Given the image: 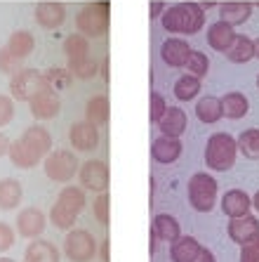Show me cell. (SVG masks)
I'll return each mask as SVG.
<instances>
[{
  "label": "cell",
  "mask_w": 259,
  "mask_h": 262,
  "mask_svg": "<svg viewBox=\"0 0 259 262\" xmlns=\"http://www.w3.org/2000/svg\"><path fill=\"white\" fill-rule=\"evenodd\" d=\"M0 262H17V260H12V257H0Z\"/></svg>",
  "instance_id": "cell-51"
},
{
  "label": "cell",
  "mask_w": 259,
  "mask_h": 262,
  "mask_svg": "<svg viewBox=\"0 0 259 262\" xmlns=\"http://www.w3.org/2000/svg\"><path fill=\"white\" fill-rule=\"evenodd\" d=\"M191 55V45L184 38H168L160 45V59L163 64H168L170 69H181L186 67V59Z\"/></svg>",
  "instance_id": "cell-14"
},
{
  "label": "cell",
  "mask_w": 259,
  "mask_h": 262,
  "mask_svg": "<svg viewBox=\"0 0 259 262\" xmlns=\"http://www.w3.org/2000/svg\"><path fill=\"white\" fill-rule=\"evenodd\" d=\"M48 88L45 73L38 69H21L10 78V97L14 102H31L40 90Z\"/></svg>",
  "instance_id": "cell-6"
},
{
  "label": "cell",
  "mask_w": 259,
  "mask_h": 262,
  "mask_svg": "<svg viewBox=\"0 0 259 262\" xmlns=\"http://www.w3.org/2000/svg\"><path fill=\"white\" fill-rule=\"evenodd\" d=\"M257 88H259V76H257Z\"/></svg>",
  "instance_id": "cell-52"
},
{
  "label": "cell",
  "mask_w": 259,
  "mask_h": 262,
  "mask_svg": "<svg viewBox=\"0 0 259 262\" xmlns=\"http://www.w3.org/2000/svg\"><path fill=\"white\" fill-rule=\"evenodd\" d=\"M238 154H243L245 159L257 161L259 159V128H247L238 137Z\"/></svg>",
  "instance_id": "cell-34"
},
{
  "label": "cell",
  "mask_w": 259,
  "mask_h": 262,
  "mask_svg": "<svg viewBox=\"0 0 259 262\" xmlns=\"http://www.w3.org/2000/svg\"><path fill=\"white\" fill-rule=\"evenodd\" d=\"M254 59H259V38H254Z\"/></svg>",
  "instance_id": "cell-50"
},
{
  "label": "cell",
  "mask_w": 259,
  "mask_h": 262,
  "mask_svg": "<svg viewBox=\"0 0 259 262\" xmlns=\"http://www.w3.org/2000/svg\"><path fill=\"white\" fill-rule=\"evenodd\" d=\"M97 238L92 236L87 229H80V227H73L66 232L64 238V255L71 262H92L97 255Z\"/></svg>",
  "instance_id": "cell-7"
},
{
  "label": "cell",
  "mask_w": 259,
  "mask_h": 262,
  "mask_svg": "<svg viewBox=\"0 0 259 262\" xmlns=\"http://www.w3.org/2000/svg\"><path fill=\"white\" fill-rule=\"evenodd\" d=\"M165 111H168V102H165V97L160 95V92H151V123H158L160 121V116H163Z\"/></svg>",
  "instance_id": "cell-41"
},
{
  "label": "cell",
  "mask_w": 259,
  "mask_h": 262,
  "mask_svg": "<svg viewBox=\"0 0 259 262\" xmlns=\"http://www.w3.org/2000/svg\"><path fill=\"white\" fill-rule=\"evenodd\" d=\"M186 191H189V203H191L193 210L210 213L215 208V203H217L219 184L210 172H196V175L189 177Z\"/></svg>",
  "instance_id": "cell-4"
},
{
  "label": "cell",
  "mask_w": 259,
  "mask_h": 262,
  "mask_svg": "<svg viewBox=\"0 0 259 262\" xmlns=\"http://www.w3.org/2000/svg\"><path fill=\"white\" fill-rule=\"evenodd\" d=\"M48 229V217L40 208L31 206L21 208L17 215V234L24 238H40L42 232Z\"/></svg>",
  "instance_id": "cell-10"
},
{
  "label": "cell",
  "mask_w": 259,
  "mask_h": 262,
  "mask_svg": "<svg viewBox=\"0 0 259 262\" xmlns=\"http://www.w3.org/2000/svg\"><path fill=\"white\" fill-rule=\"evenodd\" d=\"M61 253L52 241L45 238H31V244L24 250V262H59Z\"/></svg>",
  "instance_id": "cell-21"
},
{
  "label": "cell",
  "mask_w": 259,
  "mask_h": 262,
  "mask_svg": "<svg viewBox=\"0 0 259 262\" xmlns=\"http://www.w3.org/2000/svg\"><path fill=\"white\" fill-rule=\"evenodd\" d=\"M109 206H111V201H109V194H106V191H102V194L95 199V203H92V213H95L97 222H99V225H104V227L111 222Z\"/></svg>",
  "instance_id": "cell-39"
},
{
  "label": "cell",
  "mask_w": 259,
  "mask_h": 262,
  "mask_svg": "<svg viewBox=\"0 0 259 262\" xmlns=\"http://www.w3.org/2000/svg\"><path fill=\"white\" fill-rule=\"evenodd\" d=\"M252 208H254V210H257V213H259V189H257V194L252 196Z\"/></svg>",
  "instance_id": "cell-49"
},
{
  "label": "cell",
  "mask_w": 259,
  "mask_h": 262,
  "mask_svg": "<svg viewBox=\"0 0 259 262\" xmlns=\"http://www.w3.org/2000/svg\"><path fill=\"white\" fill-rule=\"evenodd\" d=\"M24 199V187L14 177H3L0 180V210H14Z\"/></svg>",
  "instance_id": "cell-24"
},
{
  "label": "cell",
  "mask_w": 259,
  "mask_h": 262,
  "mask_svg": "<svg viewBox=\"0 0 259 262\" xmlns=\"http://www.w3.org/2000/svg\"><path fill=\"white\" fill-rule=\"evenodd\" d=\"M236 36H238V33H236V26L226 24L222 19L207 26V45H210L215 52H224V55H226V50L233 45Z\"/></svg>",
  "instance_id": "cell-18"
},
{
  "label": "cell",
  "mask_w": 259,
  "mask_h": 262,
  "mask_svg": "<svg viewBox=\"0 0 259 262\" xmlns=\"http://www.w3.org/2000/svg\"><path fill=\"white\" fill-rule=\"evenodd\" d=\"M196 116H198V121L205 123V125L217 123L219 118H224L222 99L219 97H200L198 102H196Z\"/></svg>",
  "instance_id": "cell-29"
},
{
  "label": "cell",
  "mask_w": 259,
  "mask_h": 262,
  "mask_svg": "<svg viewBox=\"0 0 259 262\" xmlns=\"http://www.w3.org/2000/svg\"><path fill=\"white\" fill-rule=\"evenodd\" d=\"M222 99V114L224 118H231V121H238V118L247 116V111H250V102L243 92L233 90V92H226Z\"/></svg>",
  "instance_id": "cell-25"
},
{
  "label": "cell",
  "mask_w": 259,
  "mask_h": 262,
  "mask_svg": "<svg viewBox=\"0 0 259 262\" xmlns=\"http://www.w3.org/2000/svg\"><path fill=\"white\" fill-rule=\"evenodd\" d=\"M200 248H203V246L198 244V238L184 236V234H181L177 241L170 244V260L172 262H196Z\"/></svg>",
  "instance_id": "cell-23"
},
{
  "label": "cell",
  "mask_w": 259,
  "mask_h": 262,
  "mask_svg": "<svg viewBox=\"0 0 259 262\" xmlns=\"http://www.w3.org/2000/svg\"><path fill=\"white\" fill-rule=\"evenodd\" d=\"M196 262H217L215 260V253H212L210 248H200V253H198V257H196Z\"/></svg>",
  "instance_id": "cell-46"
},
{
  "label": "cell",
  "mask_w": 259,
  "mask_h": 262,
  "mask_svg": "<svg viewBox=\"0 0 259 262\" xmlns=\"http://www.w3.org/2000/svg\"><path fill=\"white\" fill-rule=\"evenodd\" d=\"M217 10H219V19L222 21H226L231 26H241L245 21H250L254 5L247 3V0H226V3L217 5Z\"/></svg>",
  "instance_id": "cell-17"
},
{
  "label": "cell",
  "mask_w": 259,
  "mask_h": 262,
  "mask_svg": "<svg viewBox=\"0 0 259 262\" xmlns=\"http://www.w3.org/2000/svg\"><path fill=\"white\" fill-rule=\"evenodd\" d=\"M226 59L233 64H247L254 59V40L250 36H236L233 45L226 50Z\"/></svg>",
  "instance_id": "cell-30"
},
{
  "label": "cell",
  "mask_w": 259,
  "mask_h": 262,
  "mask_svg": "<svg viewBox=\"0 0 259 262\" xmlns=\"http://www.w3.org/2000/svg\"><path fill=\"white\" fill-rule=\"evenodd\" d=\"M57 203H61V206L68 208V210H73L76 215H80L85 210V206H87L85 189H83V187H73V184H66V187L59 191V196H57Z\"/></svg>",
  "instance_id": "cell-31"
},
{
  "label": "cell",
  "mask_w": 259,
  "mask_h": 262,
  "mask_svg": "<svg viewBox=\"0 0 259 262\" xmlns=\"http://www.w3.org/2000/svg\"><path fill=\"white\" fill-rule=\"evenodd\" d=\"M85 118L102 128L109 123V95H92L85 104Z\"/></svg>",
  "instance_id": "cell-26"
},
{
  "label": "cell",
  "mask_w": 259,
  "mask_h": 262,
  "mask_svg": "<svg viewBox=\"0 0 259 262\" xmlns=\"http://www.w3.org/2000/svg\"><path fill=\"white\" fill-rule=\"evenodd\" d=\"M10 144H12V142H10V137H7L5 133H0V159H3V156H7Z\"/></svg>",
  "instance_id": "cell-47"
},
{
  "label": "cell",
  "mask_w": 259,
  "mask_h": 262,
  "mask_svg": "<svg viewBox=\"0 0 259 262\" xmlns=\"http://www.w3.org/2000/svg\"><path fill=\"white\" fill-rule=\"evenodd\" d=\"M42 168H45V175H48L52 182L68 184L73 177L78 175L80 163L73 151H68V149H55V151H50L48 156L42 159Z\"/></svg>",
  "instance_id": "cell-5"
},
{
  "label": "cell",
  "mask_w": 259,
  "mask_h": 262,
  "mask_svg": "<svg viewBox=\"0 0 259 262\" xmlns=\"http://www.w3.org/2000/svg\"><path fill=\"white\" fill-rule=\"evenodd\" d=\"M7 156H10L12 165H17V168H21V170H31V168H36V165L40 163V159H38L36 154L31 151V149L21 140H14L12 144H10Z\"/></svg>",
  "instance_id": "cell-28"
},
{
  "label": "cell",
  "mask_w": 259,
  "mask_h": 262,
  "mask_svg": "<svg viewBox=\"0 0 259 262\" xmlns=\"http://www.w3.org/2000/svg\"><path fill=\"white\" fill-rule=\"evenodd\" d=\"M250 208H252V196L243 189H229L222 196V213L226 217H241L250 213Z\"/></svg>",
  "instance_id": "cell-22"
},
{
  "label": "cell",
  "mask_w": 259,
  "mask_h": 262,
  "mask_svg": "<svg viewBox=\"0 0 259 262\" xmlns=\"http://www.w3.org/2000/svg\"><path fill=\"white\" fill-rule=\"evenodd\" d=\"M226 232H229V238L233 244L243 246L245 241L254 238L259 234V217L245 213L241 217H229V225H226Z\"/></svg>",
  "instance_id": "cell-13"
},
{
  "label": "cell",
  "mask_w": 259,
  "mask_h": 262,
  "mask_svg": "<svg viewBox=\"0 0 259 262\" xmlns=\"http://www.w3.org/2000/svg\"><path fill=\"white\" fill-rule=\"evenodd\" d=\"M21 69H24V59L14 57L7 48H0V73H5V76H14V73L21 71Z\"/></svg>",
  "instance_id": "cell-38"
},
{
  "label": "cell",
  "mask_w": 259,
  "mask_h": 262,
  "mask_svg": "<svg viewBox=\"0 0 259 262\" xmlns=\"http://www.w3.org/2000/svg\"><path fill=\"white\" fill-rule=\"evenodd\" d=\"M241 262H259V234L241 246Z\"/></svg>",
  "instance_id": "cell-43"
},
{
  "label": "cell",
  "mask_w": 259,
  "mask_h": 262,
  "mask_svg": "<svg viewBox=\"0 0 259 262\" xmlns=\"http://www.w3.org/2000/svg\"><path fill=\"white\" fill-rule=\"evenodd\" d=\"M186 71L203 80L207 76V71H210V57L205 52H200V50H191V55L186 59Z\"/></svg>",
  "instance_id": "cell-37"
},
{
  "label": "cell",
  "mask_w": 259,
  "mask_h": 262,
  "mask_svg": "<svg viewBox=\"0 0 259 262\" xmlns=\"http://www.w3.org/2000/svg\"><path fill=\"white\" fill-rule=\"evenodd\" d=\"M238 159V142L229 133H212L205 142V165L215 172H226Z\"/></svg>",
  "instance_id": "cell-2"
},
{
  "label": "cell",
  "mask_w": 259,
  "mask_h": 262,
  "mask_svg": "<svg viewBox=\"0 0 259 262\" xmlns=\"http://www.w3.org/2000/svg\"><path fill=\"white\" fill-rule=\"evenodd\" d=\"M168 10V3L163 0H151V19H160V14Z\"/></svg>",
  "instance_id": "cell-45"
},
{
  "label": "cell",
  "mask_w": 259,
  "mask_h": 262,
  "mask_svg": "<svg viewBox=\"0 0 259 262\" xmlns=\"http://www.w3.org/2000/svg\"><path fill=\"white\" fill-rule=\"evenodd\" d=\"M200 95V78L198 76H179L175 83V97L179 102H191Z\"/></svg>",
  "instance_id": "cell-33"
},
{
  "label": "cell",
  "mask_w": 259,
  "mask_h": 262,
  "mask_svg": "<svg viewBox=\"0 0 259 262\" xmlns=\"http://www.w3.org/2000/svg\"><path fill=\"white\" fill-rule=\"evenodd\" d=\"M160 24L168 33L193 36L205 26V10L200 3H175L160 14Z\"/></svg>",
  "instance_id": "cell-1"
},
{
  "label": "cell",
  "mask_w": 259,
  "mask_h": 262,
  "mask_svg": "<svg viewBox=\"0 0 259 262\" xmlns=\"http://www.w3.org/2000/svg\"><path fill=\"white\" fill-rule=\"evenodd\" d=\"M97 69H99V64L90 55L68 59V71H71L73 78H78V80H90L92 76H97Z\"/></svg>",
  "instance_id": "cell-32"
},
{
  "label": "cell",
  "mask_w": 259,
  "mask_h": 262,
  "mask_svg": "<svg viewBox=\"0 0 259 262\" xmlns=\"http://www.w3.org/2000/svg\"><path fill=\"white\" fill-rule=\"evenodd\" d=\"M181 140L179 137H168V135H160V137H156L153 140V144H151V159L156 161V163H175L177 159L181 156Z\"/></svg>",
  "instance_id": "cell-15"
},
{
  "label": "cell",
  "mask_w": 259,
  "mask_h": 262,
  "mask_svg": "<svg viewBox=\"0 0 259 262\" xmlns=\"http://www.w3.org/2000/svg\"><path fill=\"white\" fill-rule=\"evenodd\" d=\"M102 260L109 262V241H104L102 244Z\"/></svg>",
  "instance_id": "cell-48"
},
{
  "label": "cell",
  "mask_w": 259,
  "mask_h": 262,
  "mask_svg": "<svg viewBox=\"0 0 259 262\" xmlns=\"http://www.w3.org/2000/svg\"><path fill=\"white\" fill-rule=\"evenodd\" d=\"M19 140L24 142L40 161L52 151V135H50V130L45 125H31V128L24 130V135Z\"/></svg>",
  "instance_id": "cell-16"
},
{
  "label": "cell",
  "mask_w": 259,
  "mask_h": 262,
  "mask_svg": "<svg viewBox=\"0 0 259 262\" xmlns=\"http://www.w3.org/2000/svg\"><path fill=\"white\" fill-rule=\"evenodd\" d=\"M151 234L158 238V241H165V244H172L181 236V225L175 215L168 213H158L151 222Z\"/></svg>",
  "instance_id": "cell-19"
},
{
  "label": "cell",
  "mask_w": 259,
  "mask_h": 262,
  "mask_svg": "<svg viewBox=\"0 0 259 262\" xmlns=\"http://www.w3.org/2000/svg\"><path fill=\"white\" fill-rule=\"evenodd\" d=\"M45 73V80H48L50 88H55L57 92L61 90V88H66L68 83H71V71L68 69H50V71H42Z\"/></svg>",
  "instance_id": "cell-40"
},
{
  "label": "cell",
  "mask_w": 259,
  "mask_h": 262,
  "mask_svg": "<svg viewBox=\"0 0 259 262\" xmlns=\"http://www.w3.org/2000/svg\"><path fill=\"white\" fill-rule=\"evenodd\" d=\"M64 55L66 59H73V57H85L90 55V38H85L83 33H71V36L64 38Z\"/></svg>",
  "instance_id": "cell-35"
},
{
  "label": "cell",
  "mask_w": 259,
  "mask_h": 262,
  "mask_svg": "<svg viewBox=\"0 0 259 262\" xmlns=\"http://www.w3.org/2000/svg\"><path fill=\"white\" fill-rule=\"evenodd\" d=\"M68 142H71L76 151H95L97 144H99V128L87 118L76 121L71 125V130H68Z\"/></svg>",
  "instance_id": "cell-11"
},
{
  "label": "cell",
  "mask_w": 259,
  "mask_h": 262,
  "mask_svg": "<svg viewBox=\"0 0 259 262\" xmlns=\"http://www.w3.org/2000/svg\"><path fill=\"white\" fill-rule=\"evenodd\" d=\"M186 123H189L186 111L179 109V106H168V111L160 116V121L156 125L168 137H181V135L186 133Z\"/></svg>",
  "instance_id": "cell-20"
},
{
  "label": "cell",
  "mask_w": 259,
  "mask_h": 262,
  "mask_svg": "<svg viewBox=\"0 0 259 262\" xmlns=\"http://www.w3.org/2000/svg\"><path fill=\"white\" fill-rule=\"evenodd\" d=\"M14 118V99L10 95H0V128L10 125Z\"/></svg>",
  "instance_id": "cell-42"
},
{
  "label": "cell",
  "mask_w": 259,
  "mask_h": 262,
  "mask_svg": "<svg viewBox=\"0 0 259 262\" xmlns=\"http://www.w3.org/2000/svg\"><path fill=\"white\" fill-rule=\"evenodd\" d=\"M109 14H111V3H106V0L83 5L78 10V14H76L78 33H83L85 38L106 36V31H109Z\"/></svg>",
  "instance_id": "cell-3"
},
{
  "label": "cell",
  "mask_w": 259,
  "mask_h": 262,
  "mask_svg": "<svg viewBox=\"0 0 259 262\" xmlns=\"http://www.w3.org/2000/svg\"><path fill=\"white\" fill-rule=\"evenodd\" d=\"M76 220H78V215L73 213V210H68V208H64L61 203H55L52 210H50V222H52L57 229H61V232L73 229V227H76Z\"/></svg>",
  "instance_id": "cell-36"
},
{
  "label": "cell",
  "mask_w": 259,
  "mask_h": 262,
  "mask_svg": "<svg viewBox=\"0 0 259 262\" xmlns=\"http://www.w3.org/2000/svg\"><path fill=\"white\" fill-rule=\"evenodd\" d=\"M10 52H12L14 57H19V59H26V57L33 55V50H36V38H33V33L31 31H14L12 36L7 38V45H5Z\"/></svg>",
  "instance_id": "cell-27"
},
{
  "label": "cell",
  "mask_w": 259,
  "mask_h": 262,
  "mask_svg": "<svg viewBox=\"0 0 259 262\" xmlns=\"http://www.w3.org/2000/svg\"><path fill=\"white\" fill-rule=\"evenodd\" d=\"M78 180H80V187H83V189L102 194V191L109 189V182H111L109 165L104 163L102 159L85 161V163L78 168Z\"/></svg>",
  "instance_id": "cell-8"
},
{
  "label": "cell",
  "mask_w": 259,
  "mask_h": 262,
  "mask_svg": "<svg viewBox=\"0 0 259 262\" xmlns=\"http://www.w3.org/2000/svg\"><path fill=\"white\" fill-rule=\"evenodd\" d=\"M36 21L48 31L59 29L64 21H66V5L59 3V0H42L36 5Z\"/></svg>",
  "instance_id": "cell-12"
},
{
  "label": "cell",
  "mask_w": 259,
  "mask_h": 262,
  "mask_svg": "<svg viewBox=\"0 0 259 262\" xmlns=\"http://www.w3.org/2000/svg\"><path fill=\"white\" fill-rule=\"evenodd\" d=\"M29 109H31V116L38 118V121H50V118L59 116L61 111V97L59 92L55 88H45L36 95V97L29 102Z\"/></svg>",
  "instance_id": "cell-9"
},
{
  "label": "cell",
  "mask_w": 259,
  "mask_h": 262,
  "mask_svg": "<svg viewBox=\"0 0 259 262\" xmlns=\"http://www.w3.org/2000/svg\"><path fill=\"white\" fill-rule=\"evenodd\" d=\"M14 238H17V234H14V229L7 222H0V253H7V250L14 246Z\"/></svg>",
  "instance_id": "cell-44"
}]
</instances>
